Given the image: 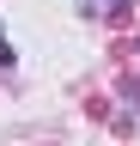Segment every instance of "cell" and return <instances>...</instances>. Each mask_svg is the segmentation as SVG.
Instances as JSON below:
<instances>
[{
  "mask_svg": "<svg viewBox=\"0 0 140 146\" xmlns=\"http://www.w3.org/2000/svg\"><path fill=\"white\" fill-rule=\"evenodd\" d=\"M12 67V43H0V73H6Z\"/></svg>",
  "mask_w": 140,
  "mask_h": 146,
  "instance_id": "obj_1",
  "label": "cell"
},
{
  "mask_svg": "<svg viewBox=\"0 0 140 146\" xmlns=\"http://www.w3.org/2000/svg\"><path fill=\"white\" fill-rule=\"evenodd\" d=\"M104 6H110V12H128V0H104Z\"/></svg>",
  "mask_w": 140,
  "mask_h": 146,
  "instance_id": "obj_2",
  "label": "cell"
}]
</instances>
